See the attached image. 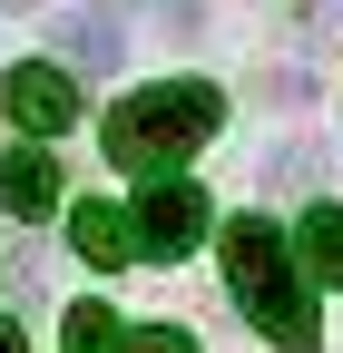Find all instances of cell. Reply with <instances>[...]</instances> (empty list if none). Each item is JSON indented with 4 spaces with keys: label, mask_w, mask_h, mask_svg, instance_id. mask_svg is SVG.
Listing matches in <instances>:
<instances>
[{
    "label": "cell",
    "mask_w": 343,
    "mask_h": 353,
    "mask_svg": "<svg viewBox=\"0 0 343 353\" xmlns=\"http://www.w3.org/2000/svg\"><path fill=\"white\" fill-rule=\"evenodd\" d=\"M0 206L10 216H50L59 206V157L50 148H10L0 157Z\"/></svg>",
    "instance_id": "8992f818"
},
{
    "label": "cell",
    "mask_w": 343,
    "mask_h": 353,
    "mask_svg": "<svg viewBox=\"0 0 343 353\" xmlns=\"http://www.w3.org/2000/svg\"><path fill=\"white\" fill-rule=\"evenodd\" d=\"M127 334H118V314L108 304H69V353H118Z\"/></svg>",
    "instance_id": "9c48e42d"
},
{
    "label": "cell",
    "mask_w": 343,
    "mask_h": 353,
    "mask_svg": "<svg viewBox=\"0 0 343 353\" xmlns=\"http://www.w3.org/2000/svg\"><path fill=\"white\" fill-rule=\"evenodd\" d=\"M0 353H30V343H20V324H0Z\"/></svg>",
    "instance_id": "8fae6325"
},
{
    "label": "cell",
    "mask_w": 343,
    "mask_h": 353,
    "mask_svg": "<svg viewBox=\"0 0 343 353\" xmlns=\"http://www.w3.org/2000/svg\"><path fill=\"white\" fill-rule=\"evenodd\" d=\"M226 285H236L245 324L265 334V343H284V353H314V343H324L314 285H304V265L284 255V236L265 226V216H236V226H226Z\"/></svg>",
    "instance_id": "7a4b0ae2"
},
{
    "label": "cell",
    "mask_w": 343,
    "mask_h": 353,
    "mask_svg": "<svg viewBox=\"0 0 343 353\" xmlns=\"http://www.w3.org/2000/svg\"><path fill=\"white\" fill-rule=\"evenodd\" d=\"M69 245L89 265H127V255H138V216L108 206V196H89V206H69Z\"/></svg>",
    "instance_id": "5b68a950"
},
{
    "label": "cell",
    "mask_w": 343,
    "mask_h": 353,
    "mask_svg": "<svg viewBox=\"0 0 343 353\" xmlns=\"http://www.w3.org/2000/svg\"><path fill=\"white\" fill-rule=\"evenodd\" d=\"M226 128V99L206 79H157V88H127V99L108 108V157L138 167V176H177V157H196L206 138Z\"/></svg>",
    "instance_id": "6da1fadb"
},
{
    "label": "cell",
    "mask_w": 343,
    "mask_h": 353,
    "mask_svg": "<svg viewBox=\"0 0 343 353\" xmlns=\"http://www.w3.org/2000/svg\"><path fill=\"white\" fill-rule=\"evenodd\" d=\"M0 99H10V118L30 128V148H39V138H59V128H79V79L50 69V59L10 69V79H0Z\"/></svg>",
    "instance_id": "277c9868"
},
{
    "label": "cell",
    "mask_w": 343,
    "mask_h": 353,
    "mask_svg": "<svg viewBox=\"0 0 343 353\" xmlns=\"http://www.w3.org/2000/svg\"><path fill=\"white\" fill-rule=\"evenodd\" d=\"M50 39L69 50V69H118V59H127L118 20H98V10H59V20H50Z\"/></svg>",
    "instance_id": "52a82bcc"
},
{
    "label": "cell",
    "mask_w": 343,
    "mask_h": 353,
    "mask_svg": "<svg viewBox=\"0 0 343 353\" xmlns=\"http://www.w3.org/2000/svg\"><path fill=\"white\" fill-rule=\"evenodd\" d=\"M196 236H206V196L187 187V176H147V196H138V255L147 265H177Z\"/></svg>",
    "instance_id": "3957f363"
},
{
    "label": "cell",
    "mask_w": 343,
    "mask_h": 353,
    "mask_svg": "<svg viewBox=\"0 0 343 353\" xmlns=\"http://www.w3.org/2000/svg\"><path fill=\"white\" fill-rule=\"evenodd\" d=\"M294 265H304V285H343V206H314L294 226Z\"/></svg>",
    "instance_id": "ba28073f"
},
{
    "label": "cell",
    "mask_w": 343,
    "mask_h": 353,
    "mask_svg": "<svg viewBox=\"0 0 343 353\" xmlns=\"http://www.w3.org/2000/svg\"><path fill=\"white\" fill-rule=\"evenodd\" d=\"M0 10H39V0H0Z\"/></svg>",
    "instance_id": "7c38bea8"
},
{
    "label": "cell",
    "mask_w": 343,
    "mask_h": 353,
    "mask_svg": "<svg viewBox=\"0 0 343 353\" xmlns=\"http://www.w3.org/2000/svg\"><path fill=\"white\" fill-rule=\"evenodd\" d=\"M118 353H196V334H177V324H138Z\"/></svg>",
    "instance_id": "30bf717a"
}]
</instances>
